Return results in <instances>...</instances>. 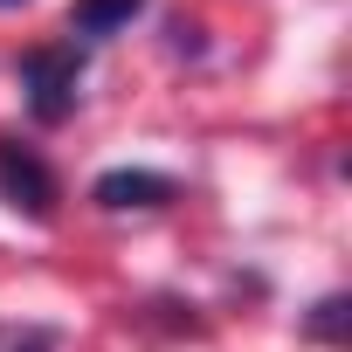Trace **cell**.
<instances>
[{
  "label": "cell",
  "instance_id": "obj_6",
  "mask_svg": "<svg viewBox=\"0 0 352 352\" xmlns=\"http://www.w3.org/2000/svg\"><path fill=\"white\" fill-rule=\"evenodd\" d=\"M0 8H21V0H0Z\"/></svg>",
  "mask_w": 352,
  "mask_h": 352
},
{
  "label": "cell",
  "instance_id": "obj_5",
  "mask_svg": "<svg viewBox=\"0 0 352 352\" xmlns=\"http://www.w3.org/2000/svg\"><path fill=\"white\" fill-rule=\"evenodd\" d=\"M338 311H345V304H338V297H324V304H318V324H311V331H318V338H338Z\"/></svg>",
  "mask_w": 352,
  "mask_h": 352
},
{
  "label": "cell",
  "instance_id": "obj_1",
  "mask_svg": "<svg viewBox=\"0 0 352 352\" xmlns=\"http://www.w3.org/2000/svg\"><path fill=\"white\" fill-rule=\"evenodd\" d=\"M76 83H83V56L69 42H49V49L21 56V90H28V111L42 124H63L76 111Z\"/></svg>",
  "mask_w": 352,
  "mask_h": 352
},
{
  "label": "cell",
  "instance_id": "obj_3",
  "mask_svg": "<svg viewBox=\"0 0 352 352\" xmlns=\"http://www.w3.org/2000/svg\"><path fill=\"white\" fill-rule=\"evenodd\" d=\"M90 201H97V208H166V201H173V180H166V173H131V166H118V173H104V180L90 187Z\"/></svg>",
  "mask_w": 352,
  "mask_h": 352
},
{
  "label": "cell",
  "instance_id": "obj_2",
  "mask_svg": "<svg viewBox=\"0 0 352 352\" xmlns=\"http://www.w3.org/2000/svg\"><path fill=\"white\" fill-rule=\"evenodd\" d=\"M0 194H8L14 208H28L35 221L56 208V180H49V166H42L35 152H21V145H0Z\"/></svg>",
  "mask_w": 352,
  "mask_h": 352
},
{
  "label": "cell",
  "instance_id": "obj_4",
  "mask_svg": "<svg viewBox=\"0 0 352 352\" xmlns=\"http://www.w3.org/2000/svg\"><path fill=\"white\" fill-rule=\"evenodd\" d=\"M138 8H145V0H76V35H111V28H124Z\"/></svg>",
  "mask_w": 352,
  "mask_h": 352
}]
</instances>
